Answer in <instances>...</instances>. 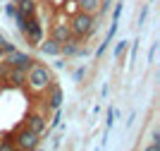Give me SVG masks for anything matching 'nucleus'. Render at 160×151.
Masks as SVG:
<instances>
[{
  "label": "nucleus",
  "instance_id": "f257e3e1",
  "mask_svg": "<svg viewBox=\"0 0 160 151\" xmlns=\"http://www.w3.org/2000/svg\"><path fill=\"white\" fill-rule=\"evenodd\" d=\"M24 77H27V84H24V86H29L33 94H43L48 86H50V82H53L50 67L41 65V62H36V60H33V65L24 72Z\"/></svg>",
  "mask_w": 160,
  "mask_h": 151
},
{
  "label": "nucleus",
  "instance_id": "f03ea898",
  "mask_svg": "<svg viewBox=\"0 0 160 151\" xmlns=\"http://www.w3.org/2000/svg\"><path fill=\"white\" fill-rule=\"evenodd\" d=\"M69 29H72V36H77V39L84 41V39H88V36L96 31V17L91 12L79 10V12L69 19Z\"/></svg>",
  "mask_w": 160,
  "mask_h": 151
},
{
  "label": "nucleus",
  "instance_id": "7ed1b4c3",
  "mask_svg": "<svg viewBox=\"0 0 160 151\" xmlns=\"http://www.w3.org/2000/svg\"><path fill=\"white\" fill-rule=\"evenodd\" d=\"M12 139H14V149H22V151H33L41 146V134L31 132L27 125H22L19 130L14 132Z\"/></svg>",
  "mask_w": 160,
  "mask_h": 151
},
{
  "label": "nucleus",
  "instance_id": "20e7f679",
  "mask_svg": "<svg viewBox=\"0 0 160 151\" xmlns=\"http://www.w3.org/2000/svg\"><path fill=\"white\" fill-rule=\"evenodd\" d=\"M7 62V67H14V70H24L27 72L29 67L33 65V58L29 55V53H24V51H10V53H5V58H2Z\"/></svg>",
  "mask_w": 160,
  "mask_h": 151
},
{
  "label": "nucleus",
  "instance_id": "39448f33",
  "mask_svg": "<svg viewBox=\"0 0 160 151\" xmlns=\"http://www.w3.org/2000/svg\"><path fill=\"white\" fill-rule=\"evenodd\" d=\"M22 34H24V39H27L31 46H38L41 41H43V24L36 19V14H33V17H27V24L22 29Z\"/></svg>",
  "mask_w": 160,
  "mask_h": 151
},
{
  "label": "nucleus",
  "instance_id": "423d86ee",
  "mask_svg": "<svg viewBox=\"0 0 160 151\" xmlns=\"http://www.w3.org/2000/svg\"><path fill=\"white\" fill-rule=\"evenodd\" d=\"M24 125H27V127H29L31 132L41 134V137H43V134L48 132V122H46V115H43V113H38V111H31V113H29V115H27V122H24Z\"/></svg>",
  "mask_w": 160,
  "mask_h": 151
},
{
  "label": "nucleus",
  "instance_id": "0eeeda50",
  "mask_svg": "<svg viewBox=\"0 0 160 151\" xmlns=\"http://www.w3.org/2000/svg\"><path fill=\"white\" fill-rule=\"evenodd\" d=\"M43 94H46V103H48V108H53V111H58V108L62 105V101H65V94H62V89L55 84V82H50V86H48Z\"/></svg>",
  "mask_w": 160,
  "mask_h": 151
},
{
  "label": "nucleus",
  "instance_id": "6e6552de",
  "mask_svg": "<svg viewBox=\"0 0 160 151\" xmlns=\"http://www.w3.org/2000/svg\"><path fill=\"white\" fill-rule=\"evenodd\" d=\"M69 36H72V29H69V22L67 19H58L50 26V39L58 41V43H65Z\"/></svg>",
  "mask_w": 160,
  "mask_h": 151
},
{
  "label": "nucleus",
  "instance_id": "1a4fd4ad",
  "mask_svg": "<svg viewBox=\"0 0 160 151\" xmlns=\"http://www.w3.org/2000/svg\"><path fill=\"white\" fill-rule=\"evenodd\" d=\"M79 51H81V39H77V36H69L65 43H60V55H65V58L79 55Z\"/></svg>",
  "mask_w": 160,
  "mask_h": 151
},
{
  "label": "nucleus",
  "instance_id": "9d476101",
  "mask_svg": "<svg viewBox=\"0 0 160 151\" xmlns=\"http://www.w3.org/2000/svg\"><path fill=\"white\" fill-rule=\"evenodd\" d=\"M17 12H22L24 17H33L36 14V0H17Z\"/></svg>",
  "mask_w": 160,
  "mask_h": 151
},
{
  "label": "nucleus",
  "instance_id": "9b49d317",
  "mask_svg": "<svg viewBox=\"0 0 160 151\" xmlns=\"http://www.w3.org/2000/svg\"><path fill=\"white\" fill-rule=\"evenodd\" d=\"M5 82H10L12 86H24V84H27L24 70H14V67H10V72H7V79H5Z\"/></svg>",
  "mask_w": 160,
  "mask_h": 151
},
{
  "label": "nucleus",
  "instance_id": "f8f14e48",
  "mask_svg": "<svg viewBox=\"0 0 160 151\" xmlns=\"http://www.w3.org/2000/svg\"><path fill=\"white\" fill-rule=\"evenodd\" d=\"M77 5H79V10H84V12H100V5H103V0H77Z\"/></svg>",
  "mask_w": 160,
  "mask_h": 151
},
{
  "label": "nucleus",
  "instance_id": "ddd939ff",
  "mask_svg": "<svg viewBox=\"0 0 160 151\" xmlns=\"http://www.w3.org/2000/svg\"><path fill=\"white\" fill-rule=\"evenodd\" d=\"M38 46H41V53H43V55H60V43L53 41V39H48L46 43L41 41Z\"/></svg>",
  "mask_w": 160,
  "mask_h": 151
},
{
  "label": "nucleus",
  "instance_id": "4468645a",
  "mask_svg": "<svg viewBox=\"0 0 160 151\" xmlns=\"http://www.w3.org/2000/svg\"><path fill=\"white\" fill-rule=\"evenodd\" d=\"M0 48H2V53L14 51V43H10V39H7L5 34H0Z\"/></svg>",
  "mask_w": 160,
  "mask_h": 151
},
{
  "label": "nucleus",
  "instance_id": "2eb2a0df",
  "mask_svg": "<svg viewBox=\"0 0 160 151\" xmlns=\"http://www.w3.org/2000/svg\"><path fill=\"white\" fill-rule=\"evenodd\" d=\"M10 149H14L12 134H10V137H2V142H0V151H10Z\"/></svg>",
  "mask_w": 160,
  "mask_h": 151
},
{
  "label": "nucleus",
  "instance_id": "dca6fc26",
  "mask_svg": "<svg viewBox=\"0 0 160 151\" xmlns=\"http://www.w3.org/2000/svg\"><path fill=\"white\" fill-rule=\"evenodd\" d=\"M115 115H117V111H115V108H110V111H108V120H105L108 130H112V125H115Z\"/></svg>",
  "mask_w": 160,
  "mask_h": 151
},
{
  "label": "nucleus",
  "instance_id": "f3484780",
  "mask_svg": "<svg viewBox=\"0 0 160 151\" xmlns=\"http://www.w3.org/2000/svg\"><path fill=\"white\" fill-rule=\"evenodd\" d=\"M124 51H127V41H120V43H117V48H115V58H120Z\"/></svg>",
  "mask_w": 160,
  "mask_h": 151
},
{
  "label": "nucleus",
  "instance_id": "a211bd4d",
  "mask_svg": "<svg viewBox=\"0 0 160 151\" xmlns=\"http://www.w3.org/2000/svg\"><path fill=\"white\" fill-rule=\"evenodd\" d=\"M5 14L14 17V14H17V5H14V3H7V5H5Z\"/></svg>",
  "mask_w": 160,
  "mask_h": 151
},
{
  "label": "nucleus",
  "instance_id": "6ab92c4d",
  "mask_svg": "<svg viewBox=\"0 0 160 151\" xmlns=\"http://www.w3.org/2000/svg\"><path fill=\"white\" fill-rule=\"evenodd\" d=\"M84 74H86V70H84V67H79V70L74 72V82H79V79L84 77Z\"/></svg>",
  "mask_w": 160,
  "mask_h": 151
},
{
  "label": "nucleus",
  "instance_id": "aec40b11",
  "mask_svg": "<svg viewBox=\"0 0 160 151\" xmlns=\"http://www.w3.org/2000/svg\"><path fill=\"white\" fill-rule=\"evenodd\" d=\"M153 139H155V142H153V144H151V149H153V151H158V149H160V137H158V134H155Z\"/></svg>",
  "mask_w": 160,
  "mask_h": 151
},
{
  "label": "nucleus",
  "instance_id": "412c9836",
  "mask_svg": "<svg viewBox=\"0 0 160 151\" xmlns=\"http://www.w3.org/2000/svg\"><path fill=\"white\" fill-rule=\"evenodd\" d=\"M120 14H122V5L115 7V12H112V19H120Z\"/></svg>",
  "mask_w": 160,
  "mask_h": 151
},
{
  "label": "nucleus",
  "instance_id": "4be33fe9",
  "mask_svg": "<svg viewBox=\"0 0 160 151\" xmlns=\"http://www.w3.org/2000/svg\"><path fill=\"white\" fill-rule=\"evenodd\" d=\"M2 58H5V53H2V48H0V60H2Z\"/></svg>",
  "mask_w": 160,
  "mask_h": 151
}]
</instances>
